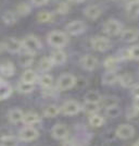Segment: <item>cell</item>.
I'll return each mask as SVG.
<instances>
[{"mask_svg": "<svg viewBox=\"0 0 139 146\" xmlns=\"http://www.w3.org/2000/svg\"><path fill=\"white\" fill-rule=\"evenodd\" d=\"M47 42L53 48L62 49L69 43V37H67V33H64V32L52 31V32L49 33L48 36H47Z\"/></svg>", "mask_w": 139, "mask_h": 146, "instance_id": "obj_1", "label": "cell"}, {"mask_svg": "<svg viewBox=\"0 0 139 146\" xmlns=\"http://www.w3.org/2000/svg\"><path fill=\"white\" fill-rule=\"evenodd\" d=\"M22 44H23L24 51L34 54V55L36 54L38 50L42 49V42L35 35H27V36H25L22 39Z\"/></svg>", "mask_w": 139, "mask_h": 146, "instance_id": "obj_2", "label": "cell"}, {"mask_svg": "<svg viewBox=\"0 0 139 146\" xmlns=\"http://www.w3.org/2000/svg\"><path fill=\"white\" fill-rule=\"evenodd\" d=\"M77 79L70 73H64L59 76V79L57 81V88L59 91H67L70 88H72L76 85Z\"/></svg>", "mask_w": 139, "mask_h": 146, "instance_id": "obj_3", "label": "cell"}, {"mask_svg": "<svg viewBox=\"0 0 139 146\" xmlns=\"http://www.w3.org/2000/svg\"><path fill=\"white\" fill-rule=\"evenodd\" d=\"M103 32L109 36H116L123 32V25L116 19H109L103 24Z\"/></svg>", "mask_w": 139, "mask_h": 146, "instance_id": "obj_4", "label": "cell"}, {"mask_svg": "<svg viewBox=\"0 0 139 146\" xmlns=\"http://www.w3.org/2000/svg\"><path fill=\"white\" fill-rule=\"evenodd\" d=\"M83 110L82 105L76 100H67L61 106V112L65 116H75Z\"/></svg>", "mask_w": 139, "mask_h": 146, "instance_id": "obj_5", "label": "cell"}, {"mask_svg": "<svg viewBox=\"0 0 139 146\" xmlns=\"http://www.w3.org/2000/svg\"><path fill=\"white\" fill-rule=\"evenodd\" d=\"M90 44L92 48L95 49V50H97V51H100V52L108 51L111 48V46H112V44H111L109 38H107V37L104 36L92 37L90 40Z\"/></svg>", "mask_w": 139, "mask_h": 146, "instance_id": "obj_6", "label": "cell"}, {"mask_svg": "<svg viewBox=\"0 0 139 146\" xmlns=\"http://www.w3.org/2000/svg\"><path fill=\"white\" fill-rule=\"evenodd\" d=\"M85 30H86V25L83 21H79V20H74L65 25V32L72 36H76L84 33Z\"/></svg>", "mask_w": 139, "mask_h": 146, "instance_id": "obj_7", "label": "cell"}, {"mask_svg": "<svg viewBox=\"0 0 139 146\" xmlns=\"http://www.w3.org/2000/svg\"><path fill=\"white\" fill-rule=\"evenodd\" d=\"M38 136H39L38 130H36L32 125L24 127L20 131V133H18V139L21 141H24V142H30V141L36 140Z\"/></svg>", "mask_w": 139, "mask_h": 146, "instance_id": "obj_8", "label": "cell"}, {"mask_svg": "<svg viewBox=\"0 0 139 146\" xmlns=\"http://www.w3.org/2000/svg\"><path fill=\"white\" fill-rule=\"evenodd\" d=\"M115 134L119 139L128 140L135 135V129L130 124H120L115 131Z\"/></svg>", "mask_w": 139, "mask_h": 146, "instance_id": "obj_9", "label": "cell"}, {"mask_svg": "<svg viewBox=\"0 0 139 146\" xmlns=\"http://www.w3.org/2000/svg\"><path fill=\"white\" fill-rule=\"evenodd\" d=\"M5 44H6V50H8L11 54H18L23 49L22 40H18V38H15V37L7 38Z\"/></svg>", "mask_w": 139, "mask_h": 146, "instance_id": "obj_10", "label": "cell"}, {"mask_svg": "<svg viewBox=\"0 0 139 146\" xmlns=\"http://www.w3.org/2000/svg\"><path fill=\"white\" fill-rule=\"evenodd\" d=\"M98 59L92 55H85L80 59V66L86 71H94L98 67Z\"/></svg>", "mask_w": 139, "mask_h": 146, "instance_id": "obj_11", "label": "cell"}, {"mask_svg": "<svg viewBox=\"0 0 139 146\" xmlns=\"http://www.w3.org/2000/svg\"><path fill=\"white\" fill-rule=\"evenodd\" d=\"M139 37V29L137 27H128L123 30L121 33V38L125 43H133L137 40Z\"/></svg>", "mask_w": 139, "mask_h": 146, "instance_id": "obj_12", "label": "cell"}, {"mask_svg": "<svg viewBox=\"0 0 139 146\" xmlns=\"http://www.w3.org/2000/svg\"><path fill=\"white\" fill-rule=\"evenodd\" d=\"M51 135L55 140H65L69 135V130H67V125H64L62 123H58L51 130Z\"/></svg>", "mask_w": 139, "mask_h": 146, "instance_id": "obj_13", "label": "cell"}, {"mask_svg": "<svg viewBox=\"0 0 139 146\" xmlns=\"http://www.w3.org/2000/svg\"><path fill=\"white\" fill-rule=\"evenodd\" d=\"M50 59L52 60L55 66H62L67 62V56L65 51H63L62 49H55L50 54Z\"/></svg>", "mask_w": 139, "mask_h": 146, "instance_id": "obj_14", "label": "cell"}, {"mask_svg": "<svg viewBox=\"0 0 139 146\" xmlns=\"http://www.w3.org/2000/svg\"><path fill=\"white\" fill-rule=\"evenodd\" d=\"M102 13V9L97 5H90L87 6L84 9V14L86 18L90 19V20H96L98 19Z\"/></svg>", "mask_w": 139, "mask_h": 146, "instance_id": "obj_15", "label": "cell"}, {"mask_svg": "<svg viewBox=\"0 0 139 146\" xmlns=\"http://www.w3.org/2000/svg\"><path fill=\"white\" fill-rule=\"evenodd\" d=\"M14 73H15V67L11 61H5L0 63V75L10 78L14 75Z\"/></svg>", "mask_w": 139, "mask_h": 146, "instance_id": "obj_16", "label": "cell"}, {"mask_svg": "<svg viewBox=\"0 0 139 146\" xmlns=\"http://www.w3.org/2000/svg\"><path fill=\"white\" fill-rule=\"evenodd\" d=\"M24 112L18 108H14V109L10 110L8 113V118L9 121L11 123H18V122H23V118H24Z\"/></svg>", "mask_w": 139, "mask_h": 146, "instance_id": "obj_17", "label": "cell"}, {"mask_svg": "<svg viewBox=\"0 0 139 146\" xmlns=\"http://www.w3.org/2000/svg\"><path fill=\"white\" fill-rule=\"evenodd\" d=\"M13 88L8 82L2 81L0 82V100H5L12 95Z\"/></svg>", "mask_w": 139, "mask_h": 146, "instance_id": "obj_18", "label": "cell"}, {"mask_svg": "<svg viewBox=\"0 0 139 146\" xmlns=\"http://www.w3.org/2000/svg\"><path fill=\"white\" fill-rule=\"evenodd\" d=\"M40 122V117L38 113L34 112V111H30V112H26L23 118V123L25 125H34L36 123Z\"/></svg>", "mask_w": 139, "mask_h": 146, "instance_id": "obj_19", "label": "cell"}, {"mask_svg": "<svg viewBox=\"0 0 139 146\" xmlns=\"http://www.w3.org/2000/svg\"><path fill=\"white\" fill-rule=\"evenodd\" d=\"M101 81L104 85H113L119 81V75L115 73V71H107L102 75Z\"/></svg>", "mask_w": 139, "mask_h": 146, "instance_id": "obj_20", "label": "cell"}, {"mask_svg": "<svg viewBox=\"0 0 139 146\" xmlns=\"http://www.w3.org/2000/svg\"><path fill=\"white\" fill-rule=\"evenodd\" d=\"M34 54H30L27 51H24L18 58V62L22 67L24 68H30L33 63H34Z\"/></svg>", "mask_w": 139, "mask_h": 146, "instance_id": "obj_21", "label": "cell"}, {"mask_svg": "<svg viewBox=\"0 0 139 146\" xmlns=\"http://www.w3.org/2000/svg\"><path fill=\"white\" fill-rule=\"evenodd\" d=\"M38 78H39V76L37 75V73L35 72L34 70H32V69H27V70H25L24 72H23V74H22L21 81L35 84V83H36V81H38Z\"/></svg>", "mask_w": 139, "mask_h": 146, "instance_id": "obj_22", "label": "cell"}, {"mask_svg": "<svg viewBox=\"0 0 139 146\" xmlns=\"http://www.w3.org/2000/svg\"><path fill=\"white\" fill-rule=\"evenodd\" d=\"M1 18H2V21L7 25H13L18 20V13L14 12V11H11V10H7V11L2 13Z\"/></svg>", "mask_w": 139, "mask_h": 146, "instance_id": "obj_23", "label": "cell"}, {"mask_svg": "<svg viewBox=\"0 0 139 146\" xmlns=\"http://www.w3.org/2000/svg\"><path fill=\"white\" fill-rule=\"evenodd\" d=\"M38 84L42 86V88H48L53 85V78L48 73H43L38 78Z\"/></svg>", "mask_w": 139, "mask_h": 146, "instance_id": "obj_24", "label": "cell"}, {"mask_svg": "<svg viewBox=\"0 0 139 146\" xmlns=\"http://www.w3.org/2000/svg\"><path fill=\"white\" fill-rule=\"evenodd\" d=\"M85 102L87 103H94V104H100L102 96L100 95V93L97 91H89L85 94Z\"/></svg>", "mask_w": 139, "mask_h": 146, "instance_id": "obj_25", "label": "cell"}, {"mask_svg": "<svg viewBox=\"0 0 139 146\" xmlns=\"http://www.w3.org/2000/svg\"><path fill=\"white\" fill-rule=\"evenodd\" d=\"M53 62L50 59V57H43L42 58L39 62H38V67H39V70L42 71V72H48L50 71L52 67H53Z\"/></svg>", "mask_w": 139, "mask_h": 146, "instance_id": "obj_26", "label": "cell"}, {"mask_svg": "<svg viewBox=\"0 0 139 146\" xmlns=\"http://www.w3.org/2000/svg\"><path fill=\"white\" fill-rule=\"evenodd\" d=\"M61 112V107L57 105H49L43 109V116L47 118H55Z\"/></svg>", "mask_w": 139, "mask_h": 146, "instance_id": "obj_27", "label": "cell"}, {"mask_svg": "<svg viewBox=\"0 0 139 146\" xmlns=\"http://www.w3.org/2000/svg\"><path fill=\"white\" fill-rule=\"evenodd\" d=\"M119 59L116 57H108L103 61V67L107 69V71H115L117 69Z\"/></svg>", "mask_w": 139, "mask_h": 146, "instance_id": "obj_28", "label": "cell"}, {"mask_svg": "<svg viewBox=\"0 0 139 146\" xmlns=\"http://www.w3.org/2000/svg\"><path fill=\"white\" fill-rule=\"evenodd\" d=\"M116 105H119V98L115 97V96H112V95L104 96V97H102L101 102H100V106L104 107L105 109L109 108V107H112V106H116Z\"/></svg>", "mask_w": 139, "mask_h": 146, "instance_id": "obj_29", "label": "cell"}, {"mask_svg": "<svg viewBox=\"0 0 139 146\" xmlns=\"http://www.w3.org/2000/svg\"><path fill=\"white\" fill-rule=\"evenodd\" d=\"M82 107H83V110H84L86 113H88V115L98 113V111H99L100 108H101L100 104L87 103V102H85V103L82 105Z\"/></svg>", "mask_w": 139, "mask_h": 146, "instance_id": "obj_30", "label": "cell"}, {"mask_svg": "<svg viewBox=\"0 0 139 146\" xmlns=\"http://www.w3.org/2000/svg\"><path fill=\"white\" fill-rule=\"evenodd\" d=\"M0 146H18V141L13 135H5L0 137Z\"/></svg>", "mask_w": 139, "mask_h": 146, "instance_id": "obj_31", "label": "cell"}, {"mask_svg": "<svg viewBox=\"0 0 139 146\" xmlns=\"http://www.w3.org/2000/svg\"><path fill=\"white\" fill-rule=\"evenodd\" d=\"M104 118L99 113H94L89 117V124L94 128H100L104 124Z\"/></svg>", "mask_w": 139, "mask_h": 146, "instance_id": "obj_32", "label": "cell"}, {"mask_svg": "<svg viewBox=\"0 0 139 146\" xmlns=\"http://www.w3.org/2000/svg\"><path fill=\"white\" fill-rule=\"evenodd\" d=\"M35 90V84L33 83H27V82H18V92L21 94H30Z\"/></svg>", "mask_w": 139, "mask_h": 146, "instance_id": "obj_33", "label": "cell"}, {"mask_svg": "<svg viewBox=\"0 0 139 146\" xmlns=\"http://www.w3.org/2000/svg\"><path fill=\"white\" fill-rule=\"evenodd\" d=\"M119 82L123 87H126V88H129L134 85V78L132 74L129 73H125L121 76H119Z\"/></svg>", "mask_w": 139, "mask_h": 146, "instance_id": "obj_34", "label": "cell"}, {"mask_svg": "<svg viewBox=\"0 0 139 146\" xmlns=\"http://www.w3.org/2000/svg\"><path fill=\"white\" fill-rule=\"evenodd\" d=\"M127 15L132 19H136L139 17V2L128 3L126 8Z\"/></svg>", "mask_w": 139, "mask_h": 146, "instance_id": "obj_35", "label": "cell"}, {"mask_svg": "<svg viewBox=\"0 0 139 146\" xmlns=\"http://www.w3.org/2000/svg\"><path fill=\"white\" fill-rule=\"evenodd\" d=\"M30 6L26 2H20L18 6H16V11L15 12L18 13V15H21V17H25L27 14L30 13Z\"/></svg>", "mask_w": 139, "mask_h": 146, "instance_id": "obj_36", "label": "cell"}, {"mask_svg": "<svg viewBox=\"0 0 139 146\" xmlns=\"http://www.w3.org/2000/svg\"><path fill=\"white\" fill-rule=\"evenodd\" d=\"M53 18V14L49 11H40L37 15V21L39 23H48Z\"/></svg>", "mask_w": 139, "mask_h": 146, "instance_id": "obj_37", "label": "cell"}, {"mask_svg": "<svg viewBox=\"0 0 139 146\" xmlns=\"http://www.w3.org/2000/svg\"><path fill=\"white\" fill-rule=\"evenodd\" d=\"M121 112H122V110H121V108L119 107V105L112 106V107H109V108L105 109V113H107V116L110 117V118H116V117H119L121 115Z\"/></svg>", "mask_w": 139, "mask_h": 146, "instance_id": "obj_38", "label": "cell"}, {"mask_svg": "<svg viewBox=\"0 0 139 146\" xmlns=\"http://www.w3.org/2000/svg\"><path fill=\"white\" fill-rule=\"evenodd\" d=\"M127 119L134 122H139V110L135 108H130L127 111Z\"/></svg>", "mask_w": 139, "mask_h": 146, "instance_id": "obj_39", "label": "cell"}, {"mask_svg": "<svg viewBox=\"0 0 139 146\" xmlns=\"http://www.w3.org/2000/svg\"><path fill=\"white\" fill-rule=\"evenodd\" d=\"M116 58L119 59V61H120V60L124 61V60H129V59H132L129 48L122 49V50H120V51L117 52V55H116Z\"/></svg>", "mask_w": 139, "mask_h": 146, "instance_id": "obj_40", "label": "cell"}, {"mask_svg": "<svg viewBox=\"0 0 139 146\" xmlns=\"http://www.w3.org/2000/svg\"><path fill=\"white\" fill-rule=\"evenodd\" d=\"M58 12L60 13V14H67L69 11H70V6H69V3L65 2V1H62L59 3V6H58Z\"/></svg>", "mask_w": 139, "mask_h": 146, "instance_id": "obj_41", "label": "cell"}, {"mask_svg": "<svg viewBox=\"0 0 139 146\" xmlns=\"http://www.w3.org/2000/svg\"><path fill=\"white\" fill-rule=\"evenodd\" d=\"M129 51H130V57L133 60H137L139 61V45H135V46H132L129 48Z\"/></svg>", "mask_w": 139, "mask_h": 146, "instance_id": "obj_42", "label": "cell"}, {"mask_svg": "<svg viewBox=\"0 0 139 146\" xmlns=\"http://www.w3.org/2000/svg\"><path fill=\"white\" fill-rule=\"evenodd\" d=\"M30 1H32V3H33L34 6L42 7V6H45V5H47L49 0H30Z\"/></svg>", "mask_w": 139, "mask_h": 146, "instance_id": "obj_43", "label": "cell"}, {"mask_svg": "<svg viewBox=\"0 0 139 146\" xmlns=\"http://www.w3.org/2000/svg\"><path fill=\"white\" fill-rule=\"evenodd\" d=\"M132 94L135 98H139V85H136L133 87V91H132Z\"/></svg>", "mask_w": 139, "mask_h": 146, "instance_id": "obj_44", "label": "cell"}, {"mask_svg": "<svg viewBox=\"0 0 139 146\" xmlns=\"http://www.w3.org/2000/svg\"><path fill=\"white\" fill-rule=\"evenodd\" d=\"M6 50V44L5 42H0V54Z\"/></svg>", "mask_w": 139, "mask_h": 146, "instance_id": "obj_45", "label": "cell"}, {"mask_svg": "<svg viewBox=\"0 0 139 146\" xmlns=\"http://www.w3.org/2000/svg\"><path fill=\"white\" fill-rule=\"evenodd\" d=\"M135 109L139 110V98H136L135 102H134V106H133Z\"/></svg>", "mask_w": 139, "mask_h": 146, "instance_id": "obj_46", "label": "cell"}, {"mask_svg": "<svg viewBox=\"0 0 139 146\" xmlns=\"http://www.w3.org/2000/svg\"><path fill=\"white\" fill-rule=\"evenodd\" d=\"M70 2H73V3H80V2H83L84 0H69Z\"/></svg>", "mask_w": 139, "mask_h": 146, "instance_id": "obj_47", "label": "cell"}, {"mask_svg": "<svg viewBox=\"0 0 139 146\" xmlns=\"http://www.w3.org/2000/svg\"><path fill=\"white\" fill-rule=\"evenodd\" d=\"M63 146H74V144H73L72 142H70V141H69V142H65V143L63 144Z\"/></svg>", "mask_w": 139, "mask_h": 146, "instance_id": "obj_48", "label": "cell"}, {"mask_svg": "<svg viewBox=\"0 0 139 146\" xmlns=\"http://www.w3.org/2000/svg\"><path fill=\"white\" fill-rule=\"evenodd\" d=\"M127 2V5L128 3H134V2H139V0H125Z\"/></svg>", "mask_w": 139, "mask_h": 146, "instance_id": "obj_49", "label": "cell"}, {"mask_svg": "<svg viewBox=\"0 0 139 146\" xmlns=\"http://www.w3.org/2000/svg\"><path fill=\"white\" fill-rule=\"evenodd\" d=\"M134 146H139V140L135 142V144H134Z\"/></svg>", "mask_w": 139, "mask_h": 146, "instance_id": "obj_50", "label": "cell"}, {"mask_svg": "<svg viewBox=\"0 0 139 146\" xmlns=\"http://www.w3.org/2000/svg\"><path fill=\"white\" fill-rule=\"evenodd\" d=\"M2 81H3V80L1 79V75H0V82H2Z\"/></svg>", "mask_w": 139, "mask_h": 146, "instance_id": "obj_51", "label": "cell"}, {"mask_svg": "<svg viewBox=\"0 0 139 146\" xmlns=\"http://www.w3.org/2000/svg\"><path fill=\"white\" fill-rule=\"evenodd\" d=\"M113 1H119V0H113Z\"/></svg>", "mask_w": 139, "mask_h": 146, "instance_id": "obj_52", "label": "cell"}]
</instances>
